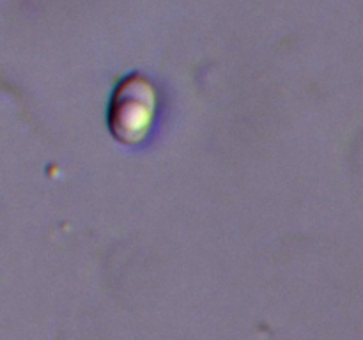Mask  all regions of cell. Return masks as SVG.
I'll use <instances>...</instances> for the list:
<instances>
[{
  "mask_svg": "<svg viewBox=\"0 0 363 340\" xmlns=\"http://www.w3.org/2000/svg\"><path fill=\"white\" fill-rule=\"evenodd\" d=\"M156 112V91L140 73H131L117 84L108 108L113 137L128 145L145 140Z\"/></svg>",
  "mask_w": 363,
  "mask_h": 340,
  "instance_id": "cell-1",
  "label": "cell"
}]
</instances>
